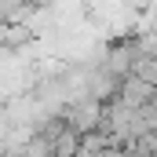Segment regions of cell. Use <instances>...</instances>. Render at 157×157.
<instances>
[{"label": "cell", "mask_w": 157, "mask_h": 157, "mask_svg": "<svg viewBox=\"0 0 157 157\" xmlns=\"http://www.w3.org/2000/svg\"><path fill=\"white\" fill-rule=\"evenodd\" d=\"M95 157H128V150H124V146H102Z\"/></svg>", "instance_id": "cell-6"}, {"label": "cell", "mask_w": 157, "mask_h": 157, "mask_svg": "<svg viewBox=\"0 0 157 157\" xmlns=\"http://www.w3.org/2000/svg\"><path fill=\"white\" fill-rule=\"evenodd\" d=\"M29 40H37V33L26 22H0V44L4 48H26Z\"/></svg>", "instance_id": "cell-3"}, {"label": "cell", "mask_w": 157, "mask_h": 157, "mask_svg": "<svg viewBox=\"0 0 157 157\" xmlns=\"http://www.w3.org/2000/svg\"><path fill=\"white\" fill-rule=\"evenodd\" d=\"M102 102L99 99H91V95H80V99H73L70 102V110H66V124L73 128V132H95L99 124H102Z\"/></svg>", "instance_id": "cell-1"}, {"label": "cell", "mask_w": 157, "mask_h": 157, "mask_svg": "<svg viewBox=\"0 0 157 157\" xmlns=\"http://www.w3.org/2000/svg\"><path fill=\"white\" fill-rule=\"evenodd\" d=\"M18 157H51V143H48L44 135H33V139L18 150Z\"/></svg>", "instance_id": "cell-5"}, {"label": "cell", "mask_w": 157, "mask_h": 157, "mask_svg": "<svg viewBox=\"0 0 157 157\" xmlns=\"http://www.w3.org/2000/svg\"><path fill=\"white\" fill-rule=\"evenodd\" d=\"M132 40H121V44H113L110 51H106V62H102V70H110L113 77H124L128 73V66H132Z\"/></svg>", "instance_id": "cell-2"}, {"label": "cell", "mask_w": 157, "mask_h": 157, "mask_svg": "<svg viewBox=\"0 0 157 157\" xmlns=\"http://www.w3.org/2000/svg\"><path fill=\"white\" fill-rule=\"evenodd\" d=\"M80 146V132H73L70 124H62V132L51 139V157H73Z\"/></svg>", "instance_id": "cell-4"}]
</instances>
